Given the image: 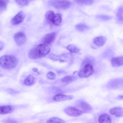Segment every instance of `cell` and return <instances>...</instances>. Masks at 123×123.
Masks as SVG:
<instances>
[{
	"instance_id": "9",
	"label": "cell",
	"mask_w": 123,
	"mask_h": 123,
	"mask_svg": "<svg viewBox=\"0 0 123 123\" xmlns=\"http://www.w3.org/2000/svg\"><path fill=\"white\" fill-rule=\"evenodd\" d=\"M64 112L67 115L73 117L79 116L84 113L81 110L74 107H67L64 109Z\"/></svg>"
},
{
	"instance_id": "6",
	"label": "cell",
	"mask_w": 123,
	"mask_h": 123,
	"mask_svg": "<svg viewBox=\"0 0 123 123\" xmlns=\"http://www.w3.org/2000/svg\"><path fill=\"white\" fill-rule=\"evenodd\" d=\"M49 4L55 8L64 10L70 7L71 2L67 0H51Z\"/></svg>"
},
{
	"instance_id": "15",
	"label": "cell",
	"mask_w": 123,
	"mask_h": 123,
	"mask_svg": "<svg viewBox=\"0 0 123 123\" xmlns=\"http://www.w3.org/2000/svg\"><path fill=\"white\" fill-rule=\"evenodd\" d=\"M73 98L71 95H65L62 94H58L53 97V99L55 101H62L67 100H70Z\"/></svg>"
},
{
	"instance_id": "4",
	"label": "cell",
	"mask_w": 123,
	"mask_h": 123,
	"mask_svg": "<svg viewBox=\"0 0 123 123\" xmlns=\"http://www.w3.org/2000/svg\"><path fill=\"white\" fill-rule=\"evenodd\" d=\"M49 58L52 60L58 61L61 62H71L73 60V55L71 53H64L60 55L51 54L49 56Z\"/></svg>"
},
{
	"instance_id": "13",
	"label": "cell",
	"mask_w": 123,
	"mask_h": 123,
	"mask_svg": "<svg viewBox=\"0 0 123 123\" xmlns=\"http://www.w3.org/2000/svg\"><path fill=\"white\" fill-rule=\"evenodd\" d=\"M56 34L55 32L48 34L45 36L42 39V42L45 44H49L51 43L56 37Z\"/></svg>"
},
{
	"instance_id": "21",
	"label": "cell",
	"mask_w": 123,
	"mask_h": 123,
	"mask_svg": "<svg viewBox=\"0 0 123 123\" xmlns=\"http://www.w3.org/2000/svg\"><path fill=\"white\" fill-rule=\"evenodd\" d=\"M75 28L77 30L80 32H84L89 29V27L86 25L79 24L75 25Z\"/></svg>"
},
{
	"instance_id": "29",
	"label": "cell",
	"mask_w": 123,
	"mask_h": 123,
	"mask_svg": "<svg viewBox=\"0 0 123 123\" xmlns=\"http://www.w3.org/2000/svg\"><path fill=\"white\" fill-rule=\"evenodd\" d=\"M47 76V77L50 80H53L56 77V74H55V73L52 72H49V73H48Z\"/></svg>"
},
{
	"instance_id": "26",
	"label": "cell",
	"mask_w": 123,
	"mask_h": 123,
	"mask_svg": "<svg viewBox=\"0 0 123 123\" xmlns=\"http://www.w3.org/2000/svg\"><path fill=\"white\" fill-rule=\"evenodd\" d=\"M123 7H120L117 10L116 13V16L119 20H121L123 19Z\"/></svg>"
},
{
	"instance_id": "31",
	"label": "cell",
	"mask_w": 123,
	"mask_h": 123,
	"mask_svg": "<svg viewBox=\"0 0 123 123\" xmlns=\"http://www.w3.org/2000/svg\"><path fill=\"white\" fill-rule=\"evenodd\" d=\"M3 122H4V123H18L17 121H16L15 120L12 119L5 120H4Z\"/></svg>"
},
{
	"instance_id": "11",
	"label": "cell",
	"mask_w": 123,
	"mask_h": 123,
	"mask_svg": "<svg viewBox=\"0 0 123 123\" xmlns=\"http://www.w3.org/2000/svg\"><path fill=\"white\" fill-rule=\"evenodd\" d=\"M25 15L23 11L19 12L12 19L11 23L12 25H16L20 24L24 19Z\"/></svg>"
},
{
	"instance_id": "25",
	"label": "cell",
	"mask_w": 123,
	"mask_h": 123,
	"mask_svg": "<svg viewBox=\"0 0 123 123\" xmlns=\"http://www.w3.org/2000/svg\"><path fill=\"white\" fill-rule=\"evenodd\" d=\"M96 18L99 20L104 21H108L111 19V16H108V15H103V14L98 15L96 16Z\"/></svg>"
},
{
	"instance_id": "22",
	"label": "cell",
	"mask_w": 123,
	"mask_h": 123,
	"mask_svg": "<svg viewBox=\"0 0 123 123\" xmlns=\"http://www.w3.org/2000/svg\"><path fill=\"white\" fill-rule=\"evenodd\" d=\"M66 49L70 51H71L72 52L75 53L79 52L80 50L79 48H78V47H77L76 46H75V45H73V44L68 45L66 47Z\"/></svg>"
},
{
	"instance_id": "17",
	"label": "cell",
	"mask_w": 123,
	"mask_h": 123,
	"mask_svg": "<svg viewBox=\"0 0 123 123\" xmlns=\"http://www.w3.org/2000/svg\"><path fill=\"white\" fill-rule=\"evenodd\" d=\"M106 41V38L103 36H99L93 38V43L98 46H102Z\"/></svg>"
},
{
	"instance_id": "35",
	"label": "cell",
	"mask_w": 123,
	"mask_h": 123,
	"mask_svg": "<svg viewBox=\"0 0 123 123\" xmlns=\"http://www.w3.org/2000/svg\"></svg>"
},
{
	"instance_id": "12",
	"label": "cell",
	"mask_w": 123,
	"mask_h": 123,
	"mask_svg": "<svg viewBox=\"0 0 123 123\" xmlns=\"http://www.w3.org/2000/svg\"><path fill=\"white\" fill-rule=\"evenodd\" d=\"M110 113L116 117H123V108L120 107H116L111 108L110 110Z\"/></svg>"
},
{
	"instance_id": "3",
	"label": "cell",
	"mask_w": 123,
	"mask_h": 123,
	"mask_svg": "<svg viewBox=\"0 0 123 123\" xmlns=\"http://www.w3.org/2000/svg\"><path fill=\"white\" fill-rule=\"evenodd\" d=\"M45 17L48 21L57 26L59 25L62 21L61 15L59 13H55L52 11L47 12L46 13Z\"/></svg>"
},
{
	"instance_id": "18",
	"label": "cell",
	"mask_w": 123,
	"mask_h": 123,
	"mask_svg": "<svg viewBox=\"0 0 123 123\" xmlns=\"http://www.w3.org/2000/svg\"><path fill=\"white\" fill-rule=\"evenodd\" d=\"M98 121L100 123H111V119L108 114L103 113L99 117Z\"/></svg>"
},
{
	"instance_id": "7",
	"label": "cell",
	"mask_w": 123,
	"mask_h": 123,
	"mask_svg": "<svg viewBox=\"0 0 123 123\" xmlns=\"http://www.w3.org/2000/svg\"><path fill=\"white\" fill-rule=\"evenodd\" d=\"M107 87L110 89H120L123 87V78L113 79L108 82Z\"/></svg>"
},
{
	"instance_id": "24",
	"label": "cell",
	"mask_w": 123,
	"mask_h": 123,
	"mask_svg": "<svg viewBox=\"0 0 123 123\" xmlns=\"http://www.w3.org/2000/svg\"><path fill=\"white\" fill-rule=\"evenodd\" d=\"M74 1L80 5H91L94 2V0H74Z\"/></svg>"
},
{
	"instance_id": "10",
	"label": "cell",
	"mask_w": 123,
	"mask_h": 123,
	"mask_svg": "<svg viewBox=\"0 0 123 123\" xmlns=\"http://www.w3.org/2000/svg\"><path fill=\"white\" fill-rule=\"evenodd\" d=\"M13 37L16 44L19 46L23 45L26 40V37L25 34L22 32L16 33Z\"/></svg>"
},
{
	"instance_id": "23",
	"label": "cell",
	"mask_w": 123,
	"mask_h": 123,
	"mask_svg": "<svg viewBox=\"0 0 123 123\" xmlns=\"http://www.w3.org/2000/svg\"><path fill=\"white\" fill-rule=\"evenodd\" d=\"M47 123H65L64 120L60 119L57 117H52L49 119L47 122Z\"/></svg>"
},
{
	"instance_id": "14",
	"label": "cell",
	"mask_w": 123,
	"mask_h": 123,
	"mask_svg": "<svg viewBox=\"0 0 123 123\" xmlns=\"http://www.w3.org/2000/svg\"><path fill=\"white\" fill-rule=\"evenodd\" d=\"M111 65L114 67L123 65V56L113 58L111 59Z\"/></svg>"
},
{
	"instance_id": "28",
	"label": "cell",
	"mask_w": 123,
	"mask_h": 123,
	"mask_svg": "<svg viewBox=\"0 0 123 123\" xmlns=\"http://www.w3.org/2000/svg\"><path fill=\"white\" fill-rule=\"evenodd\" d=\"M16 3L22 6H26L27 5L29 2L28 0H14Z\"/></svg>"
},
{
	"instance_id": "27",
	"label": "cell",
	"mask_w": 123,
	"mask_h": 123,
	"mask_svg": "<svg viewBox=\"0 0 123 123\" xmlns=\"http://www.w3.org/2000/svg\"><path fill=\"white\" fill-rule=\"evenodd\" d=\"M94 62V60L92 59V58L91 57H86L84 61V62L82 63V65H86V64H92V63Z\"/></svg>"
},
{
	"instance_id": "34",
	"label": "cell",
	"mask_w": 123,
	"mask_h": 123,
	"mask_svg": "<svg viewBox=\"0 0 123 123\" xmlns=\"http://www.w3.org/2000/svg\"><path fill=\"white\" fill-rule=\"evenodd\" d=\"M122 20H123V19H122Z\"/></svg>"
},
{
	"instance_id": "32",
	"label": "cell",
	"mask_w": 123,
	"mask_h": 123,
	"mask_svg": "<svg viewBox=\"0 0 123 123\" xmlns=\"http://www.w3.org/2000/svg\"><path fill=\"white\" fill-rule=\"evenodd\" d=\"M3 47H4V43L0 41V51L1 49H2Z\"/></svg>"
},
{
	"instance_id": "5",
	"label": "cell",
	"mask_w": 123,
	"mask_h": 123,
	"mask_svg": "<svg viewBox=\"0 0 123 123\" xmlns=\"http://www.w3.org/2000/svg\"><path fill=\"white\" fill-rule=\"evenodd\" d=\"M94 72L92 65L87 64L84 65L78 73V76L81 78H86L91 75Z\"/></svg>"
},
{
	"instance_id": "19",
	"label": "cell",
	"mask_w": 123,
	"mask_h": 123,
	"mask_svg": "<svg viewBox=\"0 0 123 123\" xmlns=\"http://www.w3.org/2000/svg\"><path fill=\"white\" fill-rule=\"evenodd\" d=\"M76 79V77L74 76L68 75V76H66L64 77L63 78H62V82L63 84L65 85H67L73 82Z\"/></svg>"
},
{
	"instance_id": "1",
	"label": "cell",
	"mask_w": 123,
	"mask_h": 123,
	"mask_svg": "<svg viewBox=\"0 0 123 123\" xmlns=\"http://www.w3.org/2000/svg\"><path fill=\"white\" fill-rule=\"evenodd\" d=\"M49 51V47L47 44L42 43L32 48L28 53V57L31 59H37L45 57Z\"/></svg>"
},
{
	"instance_id": "16",
	"label": "cell",
	"mask_w": 123,
	"mask_h": 123,
	"mask_svg": "<svg viewBox=\"0 0 123 123\" xmlns=\"http://www.w3.org/2000/svg\"><path fill=\"white\" fill-rule=\"evenodd\" d=\"M13 110V107L11 105L0 106V114H9L12 112Z\"/></svg>"
},
{
	"instance_id": "2",
	"label": "cell",
	"mask_w": 123,
	"mask_h": 123,
	"mask_svg": "<svg viewBox=\"0 0 123 123\" xmlns=\"http://www.w3.org/2000/svg\"><path fill=\"white\" fill-rule=\"evenodd\" d=\"M18 60L13 55H6L0 57V65L6 69L14 68L18 64Z\"/></svg>"
},
{
	"instance_id": "33",
	"label": "cell",
	"mask_w": 123,
	"mask_h": 123,
	"mask_svg": "<svg viewBox=\"0 0 123 123\" xmlns=\"http://www.w3.org/2000/svg\"><path fill=\"white\" fill-rule=\"evenodd\" d=\"M116 98L119 100H123V95H119Z\"/></svg>"
},
{
	"instance_id": "8",
	"label": "cell",
	"mask_w": 123,
	"mask_h": 123,
	"mask_svg": "<svg viewBox=\"0 0 123 123\" xmlns=\"http://www.w3.org/2000/svg\"><path fill=\"white\" fill-rule=\"evenodd\" d=\"M76 105L84 113L90 112L93 110L92 107L89 103L83 100H78L76 101Z\"/></svg>"
},
{
	"instance_id": "30",
	"label": "cell",
	"mask_w": 123,
	"mask_h": 123,
	"mask_svg": "<svg viewBox=\"0 0 123 123\" xmlns=\"http://www.w3.org/2000/svg\"><path fill=\"white\" fill-rule=\"evenodd\" d=\"M6 7V3L3 0H0V9H4Z\"/></svg>"
},
{
	"instance_id": "20",
	"label": "cell",
	"mask_w": 123,
	"mask_h": 123,
	"mask_svg": "<svg viewBox=\"0 0 123 123\" xmlns=\"http://www.w3.org/2000/svg\"><path fill=\"white\" fill-rule=\"evenodd\" d=\"M34 81H35L34 77L32 75H29L26 77V78L24 80V84L26 86L31 85L34 83Z\"/></svg>"
}]
</instances>
